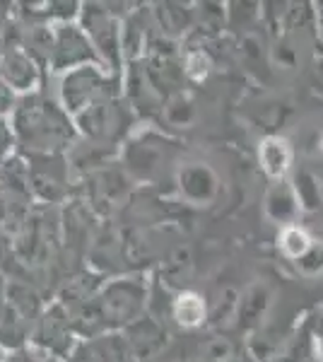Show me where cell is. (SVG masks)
<instances>
[{
  "label": "cell",
  "mask_w": 323,
  "mask_h": 362,
  "mask_svg": "<svg viewBox=\"0 0 323 362\" xmlns=\"http://www.w3.org/2000/svg\"><path fill=\"white\" fill-rule=\"evenodd\" d=\"M258 160H261L263 172L268 174L270 179L280 181L287 177L292 167V145L290 140L280 138V136H270L261 143L258 148Z\"/></svg>",
  "instance_id": "cell-1"
},
{
  "label": "cell",
  "mask_w": 323,
  "mask_h": 362,
  "mask_svg": "<svg viewBox=\"0 0 323 362\" xmlns=\"http://www.w3.org/2000/svg\"><path fill=\"white\" fill-rule=\"evenodd\" d=\"M186 73L193 80H205L210 73V58L203 54V51H193L186 58Z\"/></svg>",
  "instance_id": "cell-4"
},
{
  "label": "cell",
  "mask_w": 323,
  "mask_h": 362,
  "mask_svg": "<svg viewBox=\"0 0 323 362\" xmlns=\"http://www.w3.org/2000/svg\"><path fill=\"white\" fill-rule=\"evenodd\" d=\"M174 317L181 326H198L205 319V302L196 293H184L174 302Z\"/></svg>",
  "instance_id": "cell-3"
},
{
  "label": "cell",
  "mask_w": 323,
  "mask_h": 362,
  "mask_svg": "<svg viewBox=\"0 0 323 362\" xmlns=\"http://www.w3.org/2000/svg\"><path fill=\"white\" fill-rule=\"evenodd\" d=\"M278 244H280V251L287 256V259H304V256L311 251V237L307 235V230L297 225H287L283 227L278 237Z\"/></svg>",
  "instance_id": "cell-2"
}]
</instances>
